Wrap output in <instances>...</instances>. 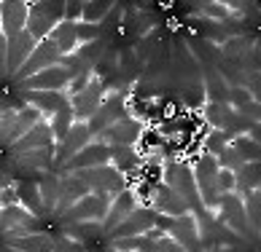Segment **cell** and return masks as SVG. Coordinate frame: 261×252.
Listing matches in <instances>:
<instances>
[{"mask_svg": "<svg viewBox=\"0 0 261 252\" xmlns=\"http://www.w3.org/2000/svg\"><path fill=\"white\" fill-rule=\"evenodd\" d=\"M81 8L84 3H79V0H73V3H65V14H62V22H81Z\"/></svg>", "mask_w": 261, "mask_h": 252, "instance_id": "39", "label": "cell"}, {"mask_svg": "<svg viewBox=\"0 0 261 252\" xmlns=\"http://www.w3.org/2000/svg\"><path fill=\"white\" fill-rule=\"evenodd\" d=\"M216 185H218V193L224 196V193H234V172H229V169H218L216 174Z\"/></svg>", "mask_w": 261, "mask_h": 252, "instance_id": "38", "label": "cell"}, {"mask_svg": "<svg viewBox=\"0 0 261 252\" xmlns=\"http://www.w3.org/2000/svg\"><path fill=\"white\" fill-rule=\"evenodd\" d=\"M35 46H38V41L27 30H22V33L14 35V38H8V56H6V73H8V78H14V75L19 73V67L30 59V54H33Z\"/></svg>", "mask_w": 261, "mask_h": 252, "instance_id": "15", "label": "cell"}, {"mask_svg": "<svg viewBox=\"0 0 261 252\" xmlns=\"http://www.w3.org/2000/svg\"><path fill=\"white\" fill-rule=\"evenodd\" d=\"M156 215H167V217H180V215H189V204L183 201L175 191L164 182H156L151 193V204H148Z\"/></svg>", "mask_w": 261, "mask_h": 252, "instance_id": "12", "label": "cell"}, {"mask_svg": "<svg viewBox=\"0 0 261 252\" xmlns=\"http://www.w3.org/2000/svg\"><path fill=\"white\" fill-rule=\"evenodd\" d=\"M43 121V115L38 113L35 108H30V105H27V108H19L16 110V115H14V129H11V145L19 140V137H24L27 132L33 129L35 123H41Z\"/></svg>", "mask_w": 261, "mask_h": 252, "instance_id": "27", "label": "cell"}, {"mask_svg": "<svg viewBox=\"0 0 261 252\" xmlns=\"http://www.w3.org/2000/svg\"><path fill=\"white\" fill-rule=\"evenodd\" d=\"M16 196H19V207H24L27 212H33L35 217H46V212H43V201H41V191H38V182H30V180H24V182H19L16 185Z\"/></svg>", "mask_w": 261, "mask_h": 252, "instance_id": "24", "label": "cell"}, {"mask_svg": "<svg viewBox=\"0 0 261 252\" xmlns=\"http://www.w3.org/2000/svg\"><path fill=\"white\" fill-rule=\"evenodd\" d=\"M234 188H240V193H248V191L258 188V161L243 164V167L234 172Z\"/></svg>", "mask_w": 261, "mask_h": 252, "instance_id": "32", "label": "cell"}, {"mask_svg": "<svg viewBox=\"0 0 261 252\" xmlns=\"http://www.w3.org/2000/svg\"><path fill=\"white\" fill-rule=\"evenodd\" d=\"M75 38H79V46H81V43H92V41H100V38H102V27H100V24H86V22H75Z\"/></svg>", "mask_w": 261, "mask_h": 252, "instance_id": "36", "label": "cell"}, {"mask_svg": "<svg viewBox=\"0 0 261 252\" xmlns=\"http://www.w3.org/2000/svg\"><path fill=\"white\" fill-rule=\"evenodd\" d=\"M54 134H51V126L41 121L35 123L24 137H19L14 145H11V153L14 156H22V153H30V150H41V148H54Z\"/></svg>", "mask_w": 261, "mask_h": 252, "instance_id": "16", "label": "cell"}, {"mask_svg": "<svg viewBox=\"0 0 261 252\" xmlns=\"http://www.w3.org/2000/svg\"><path fill=\"white\" fill-rule=\"evenodd\" d=\"M62 14H65V3H30V14H27L24 30L35 41H46L54 27L62 22Z\"/></svg>", "mask_w": 261, "mask_h": 252, "instance_id": "3", "label": "cell"}, {"mask_svg": "<svg viewBox=\"0 0 261 252\" xmlns=\"http://www.w3.org/2000/svg\"><path fill=\"white\" fill-rule=\"evenodd\" d=\"M135 207H138V196H135L132 188H124L121 193H116L113 201H111L108 215H105V220H102V231L108 234L111 228H116L124 217H129V212H132Z\"/></svg>", "mask_w": 261, "mask_h": 252, "instance_id": "19", "label": "cell"}, {"mask_svg": "<svg viewBox=\"0 0 261 252\" xmlns=\"http://www.w3.org/2000/svg\"><path fill=\"white\" fill-rule=\"evenodd\" d=\"M43 223L24 207H3L0 209V236H27V234H41Z\"/></svg>", "mask_w": 261, "mask_h": 252, "instance_id": "6", "label": "cell"}, {"mask_svg": "<svg viewBox=\"0 0 261 252\" xmlns=\"http://www.w3.org/2000/svg\"><path fill=\"white\" fill-rule=\"evenodd\" d=\"M57 148V145H54ZM54 148H41V150H30V153H22L16 156V167L22 169H46V167H54Z\"/></svg>", "mask_w": 261, "mask_h": 252, "instance_id": "28", "label": "cell"}, {"mask_svg": "<svg viewBox=\"0 0 261 252\" xmlns=\"http://www.w3.org/2000/svg\"><path fill=\"white\" fill-rule=\"evenodd\" d=\"M231 140L226 132H218V129H210L205 137H202V148H205V153H210V156H218L221 150L226 148Z\"/></svg>", "mask_w": 261, "mask_h": 252, "instance_id": "34", "label": "cell"}, {"mask_svg": "<svg viewBox=\"0 0 261 252\" xmlns=\"http://www.w3.org/2000/svg\"><path fill=\"white\" fill-rule=\"evenodd\" d=\"M3 244L19 252H51L57 239L49 234H27V236H3Z\"/></svg>", "mask_w": 261, "mask_h": 252, "instance_id": "21", "label": "cell"}, {"mask_svg": "<svg viewBox=\"0 0 261 252\" xmlns=\"http://www.w3.org/2000/svg\"><path fill=\"white\" fill-rule=\"evenodd\" d=\"M111 164H113L116 172H121L124 177H127L129 172L143 167V156L138 153L135 145H113L111 148Z\"/></svg>", "mask_w": 261, "mask_h": 252, "instance_id": "22", "label": "cell"}, {"mask_svg": "<svg viewBox=\"0 0 261 252\" xmlns=\"http://www.w3.org/2000/svg\"><path fill=\"white\" fill-rule=\"evenodd\" d=\"M65 234L75 241H81V244H86V241H92V239L105 236V231H102V223H67Z\"/></svg>", "mask_w": 261, "mask_h": 252, "instance_id": "29", "label": "cell"}, {"mask_svg": "<svg viewBox=\"0 0 261 252\" xmlns=\"http://www.w3.org/2000/svg\"><path fill=\"white\" fill-rule=\"evenodd\" d=\"M216 212H221V223H224L229 231H234L240 239L256 241V234L250 231L248 217H245V209H243V196L224 193V196H221V201H218V209H216Z\"/></svg>", "mask_w": 261, "mask_h": 252, "instance_id": "7", "label": "cell"}, {"mask_svg": "<svg viewBox=\"0 0 261 252\" xmlns=\"http://www.w3.org/2000/svg\"><path fill=\"white\" fill-rule=\"evenodd\" d=\"M111 201L113 196H108V193H86L60 220H62V226H67V223H102L111 209Z\"/></svg>", "mask_w": 261, "mask_h": 252, "instance_id": "1", "label": "cell"}, {"mask_svg": "<svg viewBox=\"0 0 261 252\" xmlns=\"http://www.w3.org/2000/svg\"><path fill=\"white\" fill-rule=\"evenodd\" d=\"M6 56H8V38L0 30V78H6Z\"/></svg>", "mask_w": 261, "mask_h": 252, "instance_id": "42", "label": "cell"}, {"mask_svg": "<svg viewBox=\"0 0 261 252\" xmlns=\"http://www.w3.org/2000/svg\"><path fill=\"white\" fill-rule=\"evenodd\" d=\"M105 252H116V249H113V247H108V249H105Z\"/></svg>", "mask_w": 261, "mask_h": 252, "instance_id": "46", "label": "cell"}, {"mask_svg": "<svg viewBox=\"0 0 261 252\" xmlns=\"http://www.w3.org/2000/svg\"><path fill=\"white\" fill-rule=\"evenodd\" d=\"M6 185H11V174H8V172H3V169H0V191H3Z\"/></svg>", "mask_w": 261, "mask_h": 252, "instance_id": "44", "label": "cell"}, {"mask_svg": "<svg viewBox=\"0 0 261 252\" xmlns=\"http://www.w3.org/2000/svg\"><path fill=\"white\" fill-rule=\"evenodd\" d=\"M153 252H183V247L175 244L170 236H159V239H153Z\"/></svg>", "mask_w": 261, "mask_h": 252, "instance_id": "40", "label": "cell"}, {"mask_svg": "<svg viewBox=\"0 0 261 252\" xmlns=\"http://www.w3.org/2000/svg\"><path fill=\"white\" fill-rule=\"evenodd\" d=\"M0 252H19V249H11V247H6V244H3V247H0Z\"/></svg>", "mask_w": 261, "mask_h": 252, "instance_id": "45", "label": "cell"}, {"mask_svg": "<svg viewBox=\"0 0 261 252\" xmlns=\"http://www.w3.org/2000/svg\"><path fill=\"white\" fill-rule=\"evenodd\" d=\"M111 11H113V3H108V0H92V3H84V8H81V22L102 24Z\"/></svg>", "mask_w": 261, "mask_h": 252, "instance_id": "31", "label": "cell"}, {"mask_svg": "<svg viewBox=\"0 0 261 252\" xmlns=\"http://www.w3.org/2000/svg\"><path fill=\"white\" fill-rule=\"evenodd\" d=\"M38 191H41V201H43L46 217H51L54 209H57V199H60V174L46 172L41 177V182H38Z\"/></svg>", "mask_w": 261, "mask_h": 252, "instance_id": "25", "label": "cell"}, {"mask_svg": "<svg viewBox=\"0 0 261 252\" xmlns=\"http://www.w3.org/2000/svg\"><path fill=\"white\" fill-rule=\"evenodd\" d=\"M216 161H218V169H229V172H237L240 167H243V164H248L234 148H231V145H226V148L218 153Z\"/></svg>", "mask_w": 261, "mask_h": 252, "instance_id": "35", "label": "cell"}, {"mask_svg": "<svg viewBox=\"0 0 261 252\" xmlns=\"http://www.w3.org/2000/svg\"><path fill=\"white\" fill-rule=\"evenodd\" d=\"M24 100L41 115H54L60 108H65L70 102L65 91H24Z\"/></svg>", "mask_w": 261, "mask_h": 252, "instance_id": "20", "label": "cell"}, {"mask_svg": "<svg viewBox=\"0 0 261 252\" xmlns=\"http://www.w3.org/2000/svg\"><path fill=\"white\" fill-rule=\"evenodd\" d=\"M153 223H156V212H153L148 204H138L132 212H129V217H124L116 228H111L108 236L111 241L113 239H124V236H143L146 231L153 228Z\"/></svg>", "mask_w": 261, "mask_h": 252, "instance_id": "10", "label": "cell"}, {"mask_svg": "<svg viewBox=\"0 0 261 252\" xmlns=\"http://www.w3.org/2000/svg\"><path fill=\"white\" fill-rule=\"evenodd\" d=\"M231 115H234V108L229 102H205L202 105V118H205L210 129L224 132L231 121Z\"/></svg>", "mask_w": 261, "mask_h": 252, "instance_id": "23", "label": "cell"}, {"mask_svg": "<svg viewBox=\"0 0 261 252\" xmlns=\"http://www.w3.org/2000/svg\"><path fill=\"white\" fill-rule=\"evenodd\" d=\"M75 177H79L89 193H108V196H116V193H121L124 188H129L127 177H124L121 172H116L113 167H92V169H81V172H73Z\"/></svg>", "mask_w": 261, "mask_h": 252, "instance_id": "2", "label": "cell"}, {"mask_svg": "<svg viewBox=\"0 0 261 252\" xmlns=\"http://www.w3.org/2000/svg\"><path fill=\"white\" fill-rule=\"evenodd\" d=\"M253 100H258V97H253L245 86H237V89H229V97H226V102L231 105V108H243V105H248V102H253Z\"/></svg>", "mask_w": 261, "mask_h": 252, "instance_id": "37", "label": "cell"}, {"mask_svg": "<svg viewBox=\"0 0 261 252\" xmlns=\"http://www.w3.org/2000/svg\"><path fill=\"white\" fill-rule=\"evenodd\" d=\"M89 142H92L89 126L81 123V121H75V123H73V129L67 132V137L54 148V167H62L67 159H73L75 153H79L81 148H86Z\"/></svg>", "mask_w": 261, "mask_h": 252, "instance_id": "14", "label": "cell"}, {"mask_svg": "<svg viewBox=\"0 0 261 252\" xmlns=\"http://www.w3.org/2000/svg\"><path fill=\"white\" fill-rule=\"evenodd\" d=\"M49 38L57 43V48H60L62 56L73 54L75 48H79V38H75V24H73V22H60V24L51 30Z\"/></svg>", "mask_w": 261, "mask_h": 252, "instance_id": "26", "label": "cell"}, {"mask_svg": "<svg viewBox=\"0 0 261 252\" xmlns=\"http://www.w3.org/2000/svg\"><path fill=\"white\" fill-rule=\"evenodd\" d=\"M30 3H0V30L6 38H14L24 30Z\"/></svg>", "mask_w": 261, "mask_h": 252, "instance_id": "18", "label": "cell"}, {"mask_svg": "<svg viewBox=\"0 0 261 252\" xmlns=\"http://www.w3.org/2000/svg\"><path fill=\"white\" fill-rule=\"evenodd\" d=\"M51 252H70V249H67V236L65 239H57V244H54Z\"/></svg>", "mask_w": 261, "mask_h": 252, "instance_id": "43", "label": "cell"}, {"mask_svg": "<svg viewBox=\"0 0 261 252\" xmlns=\"http://www.w3.org/2000/svg\"><path fill=\"white\" fill-rule=\"evenodd\" d=\"M111 164V148L108 145H100V142H89L86 148H81L73 159H67L62 164V172L65 174H73V172H81V169H92V167H105Z\"/></svg>", "mask_w": 261, "mask_h": 252, "instance_id": "11", "label": "cell"}, {"mask_svg": "<svg viewBox=\"0 0 261 252\" xmlns=\"http://www.w3.org/2000/svg\"><path fill=\"white\" fill-rule=\"evenodd\" d=\"M89 188L75 177V174H60V199H57V209L51 217H62L67 209H70L79 199H84Z\"/></svg>", "mask_w": 261, "mask_h": 252, "instance_id": "17", "label": "cell"}, {"mask_svg": "<svg viewBox=\"0 0 261 252\" xmlns=\"http://www.w3.org/2000/svg\"><path fill=\"white\" fill-rule=\"evenodd\" d=\"M127 110H129V102L124 100L121 91L105 94V100L100 102L97 113H94L92 118L86 121V126H89V134H92V137H97L100 132H105V129H108V126H113L116 121L127 118V115H129Z\"/></svg>", "mask_w": 261, "mask_h": 252, "instance_id": "4", "label": "cell"}, {"mask_svg": "<svg viewBox=\"0 0 261 252\" xmlns=\"http://www.w3.org/2000/svg\"><path fill=\"white\" fill-rule=\"evenodd\" d=\"M229 145H231V148H234L248 164H253V161L261 159V145H258V140L248 137V134H243V137H234Z\"/></svg>", "mask_w": 261, "mask_h": 252, "instance_id": "33", "label": "cell"}, {"mask_svg": "<svg viewBox=\"0 0 261 252\" xmlns=\"http://www.w3.org/2000/svg\"><path fill=\"white\" fill-rule=\"evenodd\" d=\"M14 204H19V196H16V185L11 182V185H6L3 191H0V209L14 207Z\"/></svg>", "mask_w": 261, "mask_h": 252, "instance_id": "41", "label": "cell"}, {"mask_svg": "<svg viewBox=\"0 0 261 252\" xmlns=\"http://www.w3.org/2000/svg\"><path fill=\"white\" fill-rule=\"evenodd\" d=\"M73 123H75V118H73V108H70V102L65 105V108H60L54 115H51V134H54V142L60 145L65 137H67V132L73 129Z\"/></svg>", "mask_w": 261, "mask_h": 252, "instance_id": "30", "label": "cell"}, {"mask_svg": "<svg viewBox=\"0 0 261 252\" xmlns=\"http://www.w3.org/2000/svg\"><path fill=\"white\" fill-rule=\"evenodd\" d=\"M70 81H73L70 73H67L65 67L54 65V67H49V70L38 73V75H33V78H27V81L16 83V86L22 91H65V86Z\"/></svg>", "mask_w": 261, "mask_h": 252, "instance_id": "13", "label": "cell"}, {"mask_svg": "<svg viewBox=\"0 0 261 252\" xmlns=\"http://www.w3.org/2000/svg\"><path fill=\"white\" fill-rule=\"evenodd\" d=\"M60 59H62V54H60V48H57V43L51 41V38L38 41V46L33 48V54H30V59L19 67V73L14 75L11 81L14 83H22L27 78H33V75L49 70V67H54V65H60Z\"/></svg>", "mask_w": 261, "mask_h": 252, "instance_id": "5", "label": "cell"}, {"mask_svg": "<svg viewBox=\"0 0 261 252\" xmlns=\"http://www.w3.org/2000/svg\"><path fill=\"white\" fill-rule=\"evenodd\" d=\"M105 100V83L102 78H97V75H92V81L86 83V89L79 91L75 97H70V108H73V118L86 123L92 118L94 113H97L100 102Z\"/></svg>", "mask_w": 261, "mask_h": 252, "instance_id": "9", "label": "cell"}, {"mask_svg": "<svg viewBox=\"0 0 261 252\" xmlns=\"http://www.w3.org/2000/svg\"><path fill=\"white\" fill-rule=\"evenodd\" d=\"M143 132H146V123H143L140 118H132V115H127V118L116 121L113 126H108L105 132H100L97 137H92V142H100V145H108V148H113V145H138Z\"/></svg>", "mask_w": 261, "mask_h": 252, "instance_id": "8", "label": "cell"}]
</instances>
